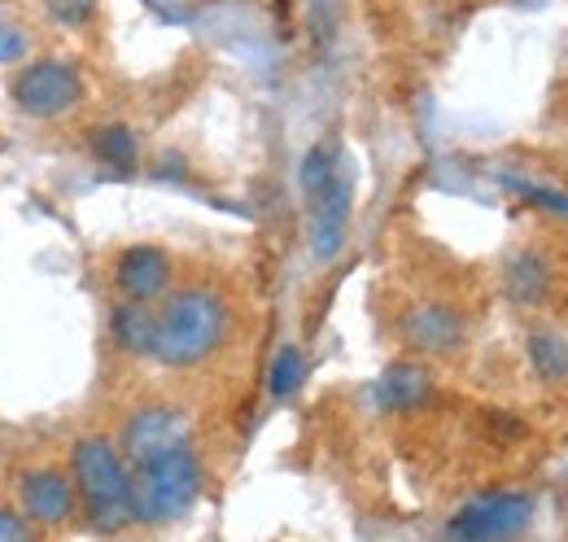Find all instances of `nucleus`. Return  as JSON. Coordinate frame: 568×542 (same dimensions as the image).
I'll use <instances>...</instances> for the list:
<instances>
[{"label":"nucleus","mask_w":568,"mask_h":542,"mask_svg":"<svg viewBox=\"0 0 568 542\" xmlns=\"http://www.w3.org/2000/svg\"><path fill=\"white\" fill-rule=\"evenodd\" d=\"M232 329V307L227 298L211 284H184L153 307V345L149 359L162 368H202L206 359L219 354Z\"/></svg>","instance_id":"nucleus-1"},{"label":"nucleus","mask_w":568,"mask_h":542,"mask_svg":"<svg viewBox=\"0 0 568 542\" xmlns=\"http://www.w3.org/2000/svg\"><path fill=\"white\" fill-rule=\"evenodd\" d=\"M74 494L92 525L119 530L132 521V464L105 433H83L71 446Z\"/></svg>","instance_id":"nucleus-2"},{"label":"nucleus","mask_w":568,"mask_h":542,"mask_svg":"<svg viewBox=\"0 0 568 542\" xmlns=\"http://www.w3.org/2000/svg\"><path fill=\"white\" fill-rule=\"evenodd\" d=\"M197 494H202V460L189 442L132 469V521L171 525L197 503Z\"/></svg>","instance_id":"nucleus-3"},{"label":"nucleus","mask_w":568,"mask_h":542,"mask_svg":"<svg viewBox=\"0 0 568 542\" xmlns=\"http://www.w3.org/2000/svg\"><path fill=\"white\" fill-rule=\"evenodd\" d=\"M88 97V79L83 70L67 58H36L9 74V101L18 114L36 119V123H58L71 119Z\"/></svg>","instance_id":"nucleus-4"},{"label":"nucleus","mask_w":568,"mask_h":542,"mask_svg":"<svg viewBox=\"0 0 568 542\" xmlns=\"http://www.w3.org/2000/svg\"><path fill=\"white\" fill-rule=\"evenodd\" d=\"M534 521V494L525 490H490V494H477L468 499L446 534L450 542H516Z\"/></svg>","instance_id":"nucleus-5"},{"label":"nucleus","mask_w":568,"mask_h":542,"mask_svg":"<svg viewBox=\"0 0 568 542\" xmlns=\"http://www.w3.org/2000/svg\"><path fill=\"white\" fill-rule=\"evenodd\" d=\"M311 202V219H306V241L315 263H333L346 245V228H351V202H355V180L351 171L337 162V171L328 175V184L320 193L306 198Z\"/></svg>","instance_id":"nucleus-6"},{"label":"nucleus","mask_w":568,"mask_h":542,"mask_svg":"<svg viewBox=\"0 0 568 542\" xmlns=\"http://www.w3.org/2000/svg\"><path fill=\"white\" fill-rule=\"evenodd\" d=\"M189 442H193V424H189V415L175 411V406L153 403V406H141V411L128 415L119 451H123V460L136 469V464H144V460H158V455H166V451H175V446H189Z\"/></svg>","instance_id":"nucleus-7"},{"label":"nucleus","mask_w":568,"mask_h":542,"mask_svg":"<svg viewBox=\"0 0 568 542\" xmlns=\"http://www.w3.org/2000/svg\"><path fill=\"white\" fill-rule=\"evenodd\" d=\"M110 280H114V289H119L123 302H144V307H153V302H162V298L171 293L175 263H171V254H166L162 245L141 241V245H128V250L114 259Z\"/></svg>","instance_id":"nucleus-8"},{"label":"nucleus","mask_w":568,"mask_h":542,"mask_svg":"<svg viewBox=\"0 0 568 542\" xmlns=\"http://www.w3.org/2000/svg\"><path fill=\"white\" fill-rule=\"evenodd\" d=\"M18 499H22V512L27 521L36 525H67L79 508V494H74V476L67 469H53V464H31L18 473Z\"/></svg>","instance_id":"nucleus-9"},{"label":"nucleus","mask_w":568,"mask_h":542,"mask_svg":"<svg viewBox=\"0 0 568 542\" xmlns=\"http://www.w3.org/2000/svg\"><path fill=\"white\" fill-rule=\"evenodd\" d=\"M403 338L420 354H450L464 345V315L446 302H420L403 315Z\"/></svg>","instance_id":"nucleus-10"},{"label":"nucleus","mask_w":568,"mask_h":542,"mask_svg":"<svg viewBox=\"0 0 568 542\" xmlns=\"http://www.w3.org/2000/svg\"><path fill=\"white\" fill-rule=\"evenodd\" d=\"M110 338L123 354L132 359H149V345H153V307L144 302H119L110 311Z\"/></svg>","instance_id":"nucleus-11"},{"label":"nucleus","mask_w":568,"mask_h":542,"mask_svg":"<svg viewBox=\"0 0 568 542\" xmlns=\"http://www.w3.org/2000/svg\"><path fill=\"white\" fill-rule=\"evenodd\" d=\"M92 158L114 175H132L141 167V140L128 123H105L92 132Z\"/></svg>","instance_id":"nucleus-12"},{"label":"nucleus","mask_w":568,"mask_h":542,"mask_svg":"<svg viewBox=\"0 0 568 542\" xmlns=\"http://www.w3.org/2000/svg\"><path fill=\"white\" fill-rule=\"evenodd\" d=\"M376 399H381L385 406H394V411H407V406L425 403L428 399V372L425 368H416V363H394V368L381 377Z\"/></svg>","instance_id":"nucleus-13"},{"label":"nucleus","mask_w":568,"mask_h":542,"mask_svg":"<svg viewBox=\"0 0 568 542\" xmlns=\"http://www.w3.org/2000/svg\"><path fill=\"white\" fill-rule=\"evenodd\" d=\"M302 381H306V354L297 345H281L272 368H267V394L276 403H284V399H293L302 390Z\"/></svg>","instance_id":"nucleus-14"},{"label":"nucleus","mask_w":568,"mask_h":542,"mask_svg":"<svg viewBox=\"0 0 568 542\" xmlns=\"http://www.w3.org/2000/svg\"><path fill=\"white\" fill-rule=\"evenodd\" d=\"M529 363L538 368L542 381H565L568 377V341L556 333H534L529 338Z\"/></svg>","instance_id":"nucleus-15"},{"label":"nucleus","mask_w":568,"mask_h":542,"mask_svg":"<svg viewBox=\"0 0 568 542\" xmlns=\"http://www.w3.org/2000/svg\"><path fill=\"white\" fill-rule=\"evenodd\" d=\"M337 149L333 144H315L306 158H302V193L311 198V193H320L324 184H328V175L337 171Z\"/></svg>","instance_id":"nucleus-16"},{"label":"nucleus","mask_w":568,"mask_h":542,"mask_svg":"<svg viewBox=\"0 0 568 542\" xmlns=\"http://www.w3.org/2000/svg\"><path fill=\"white\" fill-rule=\"evenodd\" d=\"M542 284H547V271H542V263L538 259H516L511 263V271H507V289L520 298V302H534L538 293H542Z\"/></svg>","instance_id":"nucleus-17"},{"label":"nucleus","mask_w":568,"mask_h":542,"mask_svg":"<svg viewBox=\"0 0 568 542\" xmlns=\"http://www.w3.org/2000/svg\"><path fill=\"white\" fill-rule=\"evenodd\" d=\"M520 202L529 205H542V210H551V214H560V219H568V193H560V189H547V184H529V180H503Z\"/></svg>","instance_id":"nucleus-18"},{"label":"nucleus","mask_w":568,"mask_h":542,"mask_svg":"<svg viewBox=\"0 0 568 542\" xmlns=\"http://www.w3.org/2000/svg\"><path fill=\"white\" fill-rule=\"evenodd\" d=\"M92 9H97V0H49V13H53L62 27H79V22H88V18H92Z\"/></svg>","instance_id":"nucleus-19"},{"label":"nucleus","mask_w":568,"mask_h":542,"mask_svg":"<svg viewBox=\"0 0 568 542\" xmlns=\"http://www.w3.org/2000/svg\"><path fill=\"white\" fill-rule=\"evenodd\" d=\"M0 542H31V521L18 508H0Z\"/></svg>","instance_id":"nucleus-20"},{"label":"nucleus","mask_w":568,"mask_h":542,"mask_svg":"<svg viewBox=\"0 0 568 542\" xmlns=\"http://www.w3.org/2000/svg\"><path fill=\"white\" fill-rule=\"evenodd\" d=\"M22 53H27V31L0 22V62H18Z\"/></svg>","instance_id":"nucleus-21"},{"label":"nucleus","mask_w":568,"mask_h":542,"mask_svg":"<svg viewBox=\"0 0 568 542\" xmlns=\"http://www.w3.org/2000/svg\"><path fill=\"white\" fill-rule=\"evenodd\" d=\"M516 4H542V0H516Z\"/></svg>","instance_id":"nucleus-22"}]
</instances>
